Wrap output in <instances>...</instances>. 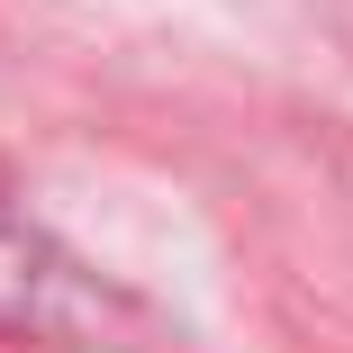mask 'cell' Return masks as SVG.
Returning a JSON list of instances; mask_svg holds the SVG:
<instances>
[{
    "instance_id": "6da1fadb",
    "label": "cell",
    "mask_w": 353,
    "mask_h": 353,
    "mask_svg": "<svg viewBox=\"0 0 353 353\" xmlns=\"http://www.w3.org/2000/svg\"><path fill=\"white\" fill-rule=\"evenodd\" d=\"M118 317V299L73 263L28 208L0 190V335L10 344H91Z\"/></svg>"
}]
</instances>
